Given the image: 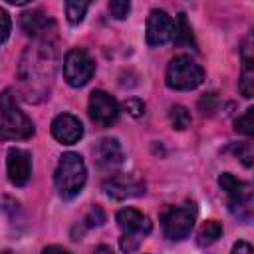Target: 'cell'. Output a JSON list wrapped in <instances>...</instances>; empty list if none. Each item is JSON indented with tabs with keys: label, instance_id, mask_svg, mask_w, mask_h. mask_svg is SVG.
Here are the masks:
<instances>
[{
	"label": "cell",
	"instance_id": "2",
	"mask_svg": "<svg viewBox=\"0 0 254 254\" xmlns=\"http://www.w3.org/2000/svg\"><path fill=\"white\" fill-rule=\"evenodd\" d=\"M85 181H87V169H85L83 159L71 151L64 153L54 173V185H56L58 194L64 200H71L81 192Z\"/></svg>",
	"mask_w": 254,
	"mask_h": 254
},
{
	"label": "cell",
	"instance_id": "25",
	"mask_svg": "<svg viewBox=\"0 0 254 254\" xmlns=\"http://www.w3.org/2000/svg\"><path fill=\"white\" fill-rule=\"evenodd\" d=\"M10 30H12V20H10V14L0 8V44H4L10 36Z\"/></svg>",
	"mask_w": 254,
	"mask_h": 254
},
{
	"label": "cell",
	"instance_id": "15",
	"mask_svg": "<svg viewBox=\"0 0 254 254\" xmlns=\"http://www.w3.org/2000/svg\"><path fill=\"white\" fill-rule=\"evenodd\" d=\"M218 185H220V189L228 194V202L252 198V187H250V183H246V181L234 177L232 173H222V175L218 177Z\"/></svg>",
	"mask_w": 254,
	"mask_h": 254
},
{
	"label": "cell",
	"instance_id": "5",
	"mask_svg": "<svg viewBox=\"0 0 254 254\" xmlns=\"http://www.w3.org/2000/svg\"><path fill=\"white\" fill-rule=\"evenodd\" d=\"M115 220H117V226L123 232L121 238H119V246H121L123 252L137 250L139 248V242L153 228L151 220L143 212H139L135 208H123V210H119L117 216H115Z\"/></svg>",
	"mask_w": 254,
	"mask_h": 254
},
{
	"label": "cell",
	"instance_id": "19",
	"mask_svg": "<svg viewBox=\"0 0 254 254\" xmlns=\"http://www.w3.org/2000/svg\"><path fill=\"white\" fill-rule=\"evenodd\" d=\"M169 121H171V127L173 129L183 131V129H187L190 125V113L183 105H171V109H169Z\"/></svg>",
	"mask_w": 254,
	"mask_h": 254
},
{
	"label": "cell",
	"instance_id": "10",
	"mask_svg": "<svg viewBox=\"0 0 254 254\" xmlns=\"http://www.w3.org/2000/svg\"><path fill=\"white\" fill-rule=\"evenodd\" d=\"M103 190L113 200H125V198H135L145 194V183L135 175L115 173L103 183Z\"/></svg>",
	"mask_w": 254,
	"mask_h": 254
},
{
	"label": "cell",
	"instance_id": "6",
	"mask_svg": "<svg viewBox=\"0 0 254 254\" xmlns=\"http://www.w3.org/2000/svg\"><path fill=\"white\" fill-rule=\"evenodd\" d=\"M196 220V206L192 202H185L183 206H171L161 216L163 234L169 240H183L190 234Z\"/></svg>",
	"mask_w": 254,
	"mask_h": 254
},
{
	"label": "cell",
	"instance_id": "12",
	"mask_svg": "<svg viewBox=\"0 0 254 254\" xmlns=\"http://www.w3.org/2000/svg\"><path fill=\"white\" fill-rule=\"evenodd\" d=\"M6 169L10 183L16 187H24L32 175V155L26 149L12 147L6 155Z\"/></svg>",
	"mask_w": 254,
	"mask_h": 254
},
{
	"label": "cell",
	"instance_id": "16",
	"mask_svg": "<svg viewBox=\"0 0 254 254\" xmlns=\"http://www.w3.org/2000/svg\"><path fill=\"white\" fill-rule=\"evenodd\" d=\"M173 40H175L177 46H192V48H196L192 30H190V26H189L185 14H179V18H177V22H175V34H173Z\"/></svg>",
	"mask_w": 254,
	"mask_h": 254
},
{
	"label": "cell",
	"instance_id": "11",
	"mask_svg": "<svg viewBox=\"0 0 254 254\" xmlns=\"http://www.w3.org/2000/svg\"><path fill=\"white\" fill-rule=\"evenodd\" d=\"M175 34V22L165 10H151L147 18L145 38L149 46H163L173 40Z\"/></svg>",
	"mask_w": 254,
	"mask_h": 254
},
{
	"label": "cell",
	"instance_id": "20",
	"mask_svg": "<svg viewBox=\"0 0 254 254\" xmlns=\"http://www.w3.org/2000/svg\"><path fill=\"white\" fill-rule=\"evenodd\" d=\"M252 115H254V109L248 107V109L234 121L238 133H244L246 137H252V133H254V121H252Z\"/></svg>",
	"mask_w": 254,
	"mask_h": 254
},
{
	"label": "cell",
	"instance_id": "28",
	"mask_svg": "<svg viewBox=\"0 0 254 254\" xmlns=\"http://www.w3.org/2000/svg\"><path fill=\"white\" fill-rule=\"evenodd\" d=\"M8 4H12V6H24V4H28L30 0H6Z\"/></svg>",
	"mask_w": 254,
	"mask_h": 254
},
{
	"label": "cell",
	"instance_id": "22",
	"mask_svg": "<svg viewBox=\"0 0 254 254\" xmlns=\"http://www.w3.org/2000/svg\"><path fill=\"white\" fill-rule=\"evenodd\" d=\"M234 155L242 161L244 167H252V161H254V153H252V143L250 141H244V143H238L234 145Z\"/></svg>",
	"mask_w": 254,
	"mask_h": 254
},
{
	"label": "cell",
	"instance_id": "4",
	"mask_svg": "<svg viewBox=\"0 0 254 254\" xmlns=\"http://www.w3.org/2000/svg\"><path fill=\"white\" fill-rule=\"evenodd\" d=\"M204 79V69L190 58V56H175L169 65H167V73H165V81L171 89L177 91H190L194 87H198Z\"/></svg>",
	"mask_w": 254,
	"mask_h": 254
},
{
	"label": "cell",
	"instance_id": "17",
	"mask_svg": "<svg viewBox=\"0 0 254 254\" xmlns=\"http://www.w3.org/2000/svg\"><path fill=\"white\" fill-rule=\"evenodd\" d=\"M89 4H91V0H65V16H67V22L69 24L83 22Z\"/></svg>",
	"mask_w": 254,
	"mask_h": 254
},
{
	"label": "cell",
	"instance_id": "8",
	"mask_svg": "<svg viewBox=\"0 0 254 254\" xmlns=\"http://www.w3.org/2000/svg\"><path fill=\"white\" fill-rule=\"evenodd\" d=\"M20 28L34 42H54L58 26L42 10H28L20 16Z\"/></svg>",
	"mask_w": 254,
	"mask_h": 254
},
{
	"label": "cell",
	"instance_id": "9",
	"mask_svg": "<svg viewBox=\"0 0 254 254\" xmlns=\"http://www.w3.org/2000/svg\"><path fill=\"white\" fill-rule=\"evenodd\" d=\"M87 113L97 127H111L119 117V105L109 93H105L103 89H95L89 95Z\"/></svg>",
	"mask_w": 254,
	"mask_h": 254
},
{
	"label": "cell",
	"instance_id": "24",
	"mask_svg": "<svg viewBox=\"0 0 254 254\" xmlns=\"http://www.w3.org/2000/svg\"><path fill=\"white\" fill-rule=\"evenodd\" d=\"M123 109L131 115V117H141L145 113V103L139 97H129L123 101Z\"/></svg>",
	"mask_w": 254,
	"mask_h": 254
},
{
	"label": "cell",
	"instance_id": "14",
	"mask_svg": "<svg viewBox=\"0 0 254 254\" xmlns=\"http://www.w3.org/2000/svg\"><path fill=\"white\" fill-rule=\"evenodd\" d=\"M93 159H95V165L99 167V171L103 173H113L121 161H123V151H121V145L117 139H101L95 147H93Z\"/></svg>",
	"mask_w": 254,
	"mask_h": 254
},
{
	"label": "cell",
	"instance_id": "23",
	"mask_svg": "<svg viewBox=\"0 0 254 254\" xmlns=\"http://www.w3.org/2000/svg\"><path fill=\"white\" fill-rule=\"evenodd\" d=\"M198 107H200V111H202L204 115H212V113L216 111V107H218V97H216V93H214V91L204 93V95L200 97V101H198Z\"/></svg>",
	"mask_w": 254,
	"mask_h": 254
},
{
	"label": "cell",
	"instance_id": "27",
	"mask_svg": "<svg viewBox=\"0 0 254 254\" xmlns=\"http://www.w3.org/2000/svg\"><path fill=\"white\" fill-rule=\"evenodd\" d=\"M232 252L236 254V252H252V244H248V242H236L234 246H232Z\"/></svg>",
	"mask_w": 254,
	"mask_h": 254
},
{
	"label": "cell",
	"instance_id": "26",
	"mask_svg": "<svg viewBox=\"0 0 254 254\" xmlns=\"http://www.w3.org/2000/svg\"><path fill=\"white\" fill-rule=\"evenodd\" d=\"M83 222H85L87 228H91V226H99V224L105 222V214H103V210H101L99 206H93V208L87 212V216H85Z\"/></svg>",
	"mask_w": 254,
	"mask_h": 254
},
{
	"label": "cell",
	"instance_id": "1",
	"mask_svg": "<svg viewBox=\"0 0 254 254\" xmlns=\"http://www.w3.org/2000/svg\"><path fill=\"white\" fill-rule=\"evenodd\" d=\"M56 62L58 54L52 42H36L24 50L18 65V83L20 93L28 103H40L48 97L56 73Z\"/></svg>",
	"mask_w": 254,
	"mask_h": 254
},
{
	"label": "cell",
	"instance_id": "3",
	"mask_svg": "<svg viewBox=\"0 0 254 254\" xmlns=\"http://www.w3.org/2000/svg\"><path fill=\"white\" fill-rule=\"evenodd\" d=\"M34 135L32 119L16 105L12 89L0 93V139L2 141H20Z\"/></svg>",
	"mask_w": 254,
	"mask_h": 254
},
{
	"label": "cell",
	"instance_id": "18",
	"mask_svg": "<svg viewBox=\"0 0 254 254\" xmlns=\"http://www.w3.org/2000/svg\"><path fill=\"white\" fill-rule=\"evenodd\" d=\"M220 236H222V226H220V222L208 220V222L202 224V228H200V232H198V244H200V246H210V244H214Z\"/></svg>",
	"mask_w": 254,
	"mask_h": 254
},
{
	"label": "cell",
	"instance_id": "13",
	"mask_svg": "<svg viewBox=\"0 0 254 254\" xmlns=\"http://www.w3.org/2000/svg\"><path fill=\"white\" fill-rule=\"evenodd\" d=\"M52 137L62 145H73L83 137V125L75 115L60 113L52 121Z\"/></svg>",
	"mask_w": 254,
	"mask_h": 254
},
{
	"label": "cell",
	"instance_id": "21",
	"mask_svg": "<svg viewBox=\"0 0 254 254\" xmlns=\"http://www.w3.org/2000/svg\"><path fill=\"white\" fill-rule=\"evenodd\" d=\"M131 12V0H109V14L115 20H125Z\"/></svg>",
	"mask_w": 254,
	"mask_h": 254
},
{
	"label": "cell",
	"instance_id": "7",
	"mask_svg": "<svg viewBox=\"0 0 254 254\" xmlns=\"http://www.w3.org/2000/svg\"><path fill=\"white\" fill-rule=\"evenodd\" d=\"M95 73V64L81 48H73L64 58V77L71 87L85 85Z\"/></svg>",
	"mask_w": 254,
	"mask_h": 254
}]
</instances>
